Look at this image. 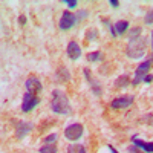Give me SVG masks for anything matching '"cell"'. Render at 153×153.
I'll return each instance as SVG.
<instances>
[{
	"label": "cell",
	"mask_w": 153,
	"mask_h": 153,
	"mask_svg": "<svg viewBox=\"0 0 153 153\" xmlns=\"http://www.w3.org/2000/svg\"><path fill=\"white\" fill-rule=\"evenodd\" d=\"M87 14H89V12L87 11H84V9H81V11H78V12H76V22H80V20H83L84 17H87Z\"/></svg>",
	"instance_id": "obj_21"
},
{
	"label": "cell",
	"mask_w": 153,
	"mask_h": 153,
	"mask_svg": "<svg viewBox=\"0 0 153 153\" xmlns=\"http://www.w3.org/2000/svg\"><path fill=\"white\" fill-rule=\"evenodd\" d=\"M115 32H117V34H124L126 31H129V22H127V20H120V22H117V23H115Z\"/></svg>",
	"instance_id": "obj_13"
},
{
	"label": "cell",
	"mask_w": 153,
	"mask_h": 153,
	"mask_svg": "<svg viewBox=\"0 0 153 153\" xmlns=\"http://www.w3.org/2000/svg\"><path fill=\"white\" fill-rule=\"evenodd\" d=\"M152 48H153V31H152Z\"/></svg>",
	"instance_id": "obj_29"
},
{
	"label": "cell",
	"mask_w": 153,
	"mask_h": 153,
	"mask_svg": "<svg viewBox=\"0 0 153 153\" xmlns=\"http://www.w3.org/2000/svg\"><path fill=\"white\" fill-rule=\"evenodd\" d=\"M146 37L143 35L141 28H135L130 31L129 35V45H127V55L130 58H139L146 52Z\"/></svg>",
	"instance_id": "obj_1"
},
{
	"label": "cell",
	"mask_w": 153,
	"mask_h": 153,
	"mask_svg": "<svg viewBox=\"0 0 153 153\" xmlns=\"http://www.w3.org/2000/svg\"><path fill=\"white\" fill-rule=\"evenodd\" d=\"M144 153H146V152H144Z\"/></svg>",
	"instance_id": "obj_30"
},
{
	"label": "cell",
	"mask_w": 153,
	"mask_h": 153,
	"mask_svg": "<svg viewBox=\"0 0 153 153\" xmlns=\"http://www.w3.org/2000/svg\"><path fill=\"white\" fill-rule=\"evenodd\" d=\"M139 150H141V149H138L136 146H133V147H129V152H130V153H141Z\"/></svg>",
	"instance_id": "obj_25"
},
{
	"label": "cell",
	"mask_w": 153,
	"mask_h": 153,
	"mask_svg": "<svg viewBox=\"0 0 153 153\" xmlns=\"http://www.w3.org/2000/svg\"><path fill=\"white\" fill-rule=\"evenodd\" d=\"M144 23H146V25H152V23H153V9H150L147 14H146V17H144Z\"/></svg>",
	"instance_id": "obj_20"
},
{
	"label": "cell",
	"mask_w": 153,
	"mask_h": 153,
	"mask_svg": "<svg viewBox=\"0 0 153 153\" xmlns=\"http://www.w3.org/2000/svg\"><path fill=\"white\" fill-rule=\"evenodd\" d=\"M75 23H76V16L72 14L71 11H65L63 16H61V19H60V29L61 31H68V29H71L74 26Z\"/></svg>",
	"instance_id": "obj_6"
},
{
	"label": "cell",
	"mask_w": 153,
	"mask_h": 153,
	"mask_svg": "<svg viewBox=\"0 0 153 153\" xmlns=\"http://www.w3.org/2000/svg\"><path fill=\"white\" fill-rule=\"evenodd\" d=\"M84 76H86L89 86L92 87V92H94L97 97H100V95H101V86L98 84V81L91 75V71H89V69H84Z\"/></svg>",
	"instance_id": "obj_11"
},
{
	"label": "cell",
	"mask_w": 153,
	"mask_h": 153,
	"mask_svg": "<svg viewBox=\"0 0 153 153\" xmlns=\"http://www.w3.org/2000/svg\"><path fill=\"white\" fill-rule=\"evenodd\" d=\"M97 38V29H89V34H87V38Z\"/></svg>",
	"instance_id": "obj_23"
},
{
	"label": "cell",
	"mask_w": 153,
	"mask_h": 153,
	"mask_svg": "<svg viewBox=\"0 0 153 153\" xmlns=\"http://www.w3.org/2000/svg\"><path fill=\"white\" fill-rule=\"evenodd\" d=\"M152 66H153V55H150L147 60H144L141 65L136 68V71H135V80L132 81V84L138 86L139 83H141L144 80V76L149 74V71L152 69Z\"/></svg>",
	"instance_id": "obj_3"
},
{
	"label": "cell",
	"mask_w": 153,
	"mask_h": 153,
	"mask_svg": "<svg viewBox=\"0 0 153 153\" xmlns=\"http://www.w3.org/2000/svg\"><path fill=\"white\" fill-rule=\"evenodd\" d=\"M130 83V78H129V75H121L120 78L115 81V87L117 89H121V87H126V86H129Z\"/></svg>",
	"instance_id": "obj_14"
},
{
	"label": "cell",
	"mask_w": 153,
	"mask_h": 153,
	"mask_svg": "<svg viewBox=\"0 0 153 153\" xmlns=\"http://www.w3.org/2000/svg\"><path fill=\"white\" fill-rule=\"evenodd\" d=\"M110 5H112L113 8H118V6H120V2H118V0H110Z\"/></svg>",
	"instance_id": "obj_26"
},
{
	"label": "cell",
	"mask_w": 153,
	"mask_h": 153,
	"mask_svg": "<svg viewBox=\"0 0 153 153\" xmlns=\"http://www.w3.org/2000/svg\"><path fill=\"white\" fill-rule=\"evenodd\" d=\"M133 104V97L132 95H123L118 97L112 101V109H126V107H130Z\"/></svg>",
	"instance_id": "obj_7"
},
{
	"label": "cell",
	"mask_w": 153,
	"mask_h": 153,
	"mask_svg": "<svg viewBox=\"0 0 153 153\" xmlns=\"http://www.w3.org/2000/svg\"><path fill=\"white\" fill-rule=\"evenodd\" d=\"M65 3L68 5V8H72V9L76 8V5H78V3L75 2V0H65Z\"/></svg>",
	"instance_id": "obj_22"
},
{
	"label": "cell",
	"mask_w": 153,
	"mask_h": 153,
	"mask_svg": "<svg viewBox=\"0 0 153 153\" xmlns=\"http://www.w3.org/2000/svg\"><path fill=\"white\" fill-rule=\"evenodd\" d=\"M58 81H69V72L63 68L58 69Z\"/></svg>",
	"instance_id": "obj_17"
},
{
	"label": "cell",
	"mask_w": 153,
	"mask_h": 153,
	"mask_svg": "<svg viewBox=\"0 0 153 153\" xmlns=\"http://www.w3.org/2000/svg\"><path fill=\"white\" fill-rule=\"evenodd\" d=\"M51 109H52L55 113H58V115H69V113L72 112L69 98L66 97V94L63 92V91H58V89H55V91L52 92Z\"/></svg>",
	"instance_id": "obj_2"
},
{
	"label": "cell",
	"mask_w": 153,
	"mask_h": 153,
	"mask_svg": "<svg viewBox=\"0 0 153 153\" xmlns=\"http://www.w3.org/2000/svg\"><path fill=\"white\" fill-rule=\"evenodd\" d=\"M66 153H86V149L81 144H71L66 149Z\"/></svg>",
	"instance_id": "obj_15"
},
{
	"label": "cell",
	"mask_w": 153,
	"mask_h": 153,
	"mask_svg": "<svg viewBox=\"0 0 153 153\" xmlns=\"http://www.w3.org/2000/svg\"><path fill=\"white\" fill-rule=\"evenodd\" d=\"M32 132V124L26 123V121H19V124L16 126V136L19 139H23L28 133Z\"/></svg>",
	"instance_id": "obj_8"
},
{
	"label": "cell",
	"mask_w": 153,
	"mask_h": 153,
	"mask_svg": "<svg viewBox=\"0 0 153 153\" xmlns=\"http://www.w3.org/2000/svg\"><path fill=\"white\" fill-rule=\"evenodd\" d=\"M26 89H28V92H32V94H37L38 95V94L42 92L43 86H42L40 80H38L35 75H31L29 78L26 80Z\"/></svg>",
	"instance_id": "obj_9"
},
{
	"label": "cell",
	"mask_w": 153,
	"mask_h": 153,
	"mask_svg": "<svg viewBox=\"0 0 153 153\" xmlns=\"http://www.w3.org/2000/svg\"><path fill=\"white\" fill-rule=\"evenodd\" d=\"M37 104H40V98H38L37 94L26 92L23 95V101H22V110L23 112H31Z\"/></svg>",
	"instance_id": "obj_4"
},
{
	"label": "cell",
	"mask_w": 153,
	"mask_h": 153,
	"mask_svg": "<svg viewBox=\"0 0 153 153\" xmlns=\"http://www.w3.org/2000/svg\"><path fill=\"white\" fill-rule=\"evenodd\" d=\"M109 150H110V152H112V153H120V152H118V150H117V149H115V147H113V146H109Z\"/></svg>",
	"instance_id": "obj_27"
},
{
	"label": "cell",
	"mask_w": 153,
	"mask_h": 153,
	"mask_svg": "<svg viewBox=\"0 0 153 153\" xmlns=\"http://www.w3.org/2000/svg\"><path fill=\"white\" fill-rule=\"evenodd\" d=\"M87 60H89V61H98V60H101V52H100V51L89 52V54H87Z\"/></svg>",
	"instance_id": "obj_18"
},
{
	"label": "cell",
	"mask_w": 153,
	"mask_h": 153,
	"mask_svg": "<svg viewBox=\"0 0 153 153\" xmlns=\"http://www.w3.org/2000/svg\"><path fill=\"white\" fill-rule=\"evenodd\" d=\"M57 152H58L57 144H45L40 149V153H57Z\"/></svg>",
	"instance_id": "obj_16"
},
{
	"label": "cell",
	"mask_w": 153,
	"mask_h": 153,
	"mask_svg": "<svg viewBox=\"0 0 153 153\" xmlns=\"http://www.w3.org/2000/svg\"><path fill=\"white\" fill-rule=\"evenodd\" d=\"M83 132H84V127L78 123H75V124H71L65 129V136L69 139V141H76V139L81 138Z\"/></svg>",
	"instance_id": "obj_5"
},
{
	"label": "cell",
	"mask_w": 153,
	"mask_h": 153,
	"mask_svg": "<svg viewBox=\"0 0 153 153\" xmlns=\"http://www.w3.org/2000/svg\"><path fill=\"white\" fill-rule=\"evenodd\" d=\"M66 54L71 60H78L80 55H81V48L76 42H69L68 45V49H66Z\"/></svg>",
	"instance_id": "obj_10"
},
{
	"label": "cell",
	"mask_w": 153,
	"mask_h": 153,
	"mask_svg": "<svg viewBox=\"0 0 153 153\" xmlns=\"http://www.w3.org/2000/svg\"><path fill=\"white\" fill-rule=\"evenodd\" d=\"M57 139H58L57 133H51V135H48V136L43 139V141H45V144H55Z\"/></svg>",
	"instance_id": "obj_19"
},
{
	"label": "cell",
	"mask_w": 153,
	"mask_h": 153,
	"mask_svg": "<svg viewBox=\"0 0 153 153\" xmlns=\"http://www.w3.org/2000/svg\"><path fill=\"white\" fill-rule=\"evenodd\" d=\"M144 83H152L153 81V75H150V74H147L146 76H144V80H143Z\"/></svg>",
	"instance_id": "obj_24"
},
{
	"label": "cell",
	"mask_w": 153,
	"mask_h": 153,
	"mask_svg": "<svg viewBox=\"0 0 153 153\" xmlns=\"http://www.w3.org/2000/svg\"><path fill=\"white\" fill-rule=\"evenodd\" d=\"M20 22L25 23V22H26V17H25V16H20Z\"/></svg>",
	"instance_id": "obj_28"
},
{
	"label": "cell",
	"mask_w": 153,
	"mask_h": 153,
	"mask_svg": "<svg viewBox=\"0 0 153 153\" xmlns=\"http://www.w3.org/2000/svg\"><path fill=\"white\" fill-rule=\"evenodd\" d=\"M132 143H133L138 149L144 150L146 153H153V143H146V141H143V139H139L136 135L132 136Z\"/></svg>",
	"instance_id": "obj_12"
}]
</instances>
